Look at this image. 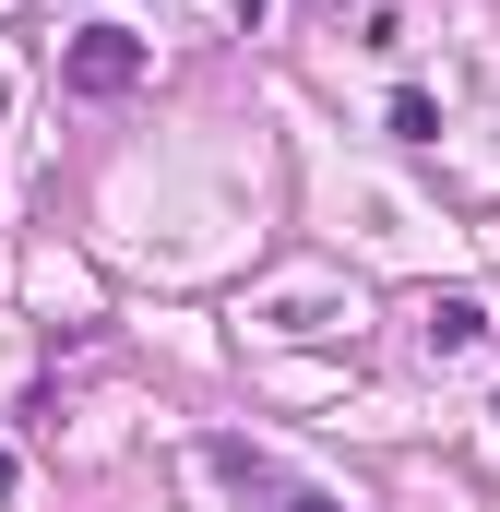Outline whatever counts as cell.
<instances>
[{
  "mask_svg": "<svg viewBox=\"0 0 500 512\" xmlns=\"http://www.w3.org/2000/svg\"><path fill=\"white\" fill-rule=\"evenodd\" d=\"M477 334H489V298H465V286L429 298V346H477Z\"/></svg>",
  "mask_w": 500,
  "mask_h": 512,
  "instance_id": "2",
  "label": "cell"
},
{
  "mask_svg": "<svg viewBox=\"0 0 500 512\" xmlns=\"http://www.w3.org/2000/svg\"><path fill=\"white\" fill-rule=\"evenodd\" d=\"M60 72H72L84 96H131V84H143V36H120V24H84Z\"/></svg>",
  "mask_w": 500,
  "mask_h": 512,
  "instance_id": "1",
  "label": "cell"
},
{
  "mask_svg": "<svg viewBox=\"0 0 500 512\" xmlns=\"http://www.w3.org/2000/svg\"><path fill=\"white\" fill-rule=\"evenodd\" d=\"M286 512H346V501H322V489H298V501H286Z\"/></svg>",
  "mask_w": 500,
  "mask_h": 512,
  "instance_id": "3",
  "label": "cell"
}]
</instances>
